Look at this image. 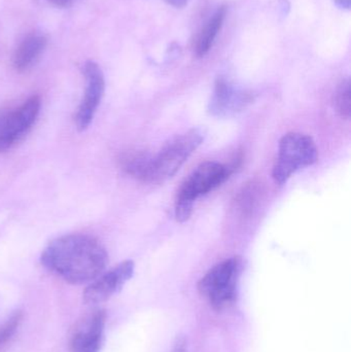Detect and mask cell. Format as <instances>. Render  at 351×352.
Segmentation results:
<instances>
[{
	"label": "cell",
	"instance_id": "obj_17",
	"mask_svg": "<svg viewBox=\"0 0 351 352\" xmlns=\"http://www.w3.org/2000/svg\"><path fill=\"white\" fill-rule=\"evenodd\" d=\"M334 3L342 10H350L351 0H333Z\"/></svg>",
	"mask_w": 351,
	"mask_h": 352
},
{
	"label": "cell",
	"instance_id": "obj_18",
	"mask_svg": "<svg viewBox=\"0 0 351 352\" xmlns=\"http://www.w3.org/2000/svg\"><path fill=\"white\" fill-rule=\"evenodd\" d=\"M172 352H187L185 340L181 339V340L177 341V345H175Z\"/></svg>",
	"mask_w": 351,
	"mask_h": 352
},
{
	"label": "cell",
	"instance_id": "obj_12",
	"mask_svg": "<svg viewBox=\"0 0 351 352\" xmlns=\"http://www.w3.org/2000/svg\"><path fill=\"white\" fill-rule=\"evenodd\" d=\"M226 14V6H220L200 31L195 45V53L198 57H204L210 53L220 29H222L223 24H224Z\"/></svg>",
	"mask_w": 351,
	"mask_h": 352
},
{
	"label": "cell",
	"instance_id": "obj_14",
	"mask_svg": "<svg viewBox=\"0 0 351 352\" xmlns=\"http://www.w3.org/2000/svg\"><path fill=\"white\" fill-rule=\"evenodd\" d=\"M21 322H22V314L21 311H16L0 326V349L8 344V341L12 338Z\"/></svg>",
	"mask_w": 351,
	"mask_h": 352
},
{
	"label": "cell",
	"instance_id": "obj_15",
	"mask_svg": "<svg viewBox=\"0 0 351 352\" xmlns=\"http://www.w3.org/2000/svg\"><path fill=\"white\" fill-rule=\"evenodd\" d=\"M49 3L53 6H57V8H68L71 6L76 0H47Z\"/></svg>",
	"mask_w": 351,
	"mask_h": 352
},
{
	"label": "cell",
	"instance_id": "obj_1",
	"mask_svg": "<svg viewBox=\"0 0 351 352\" xmlns=\"http://www.w3.org/2000/svg\"><path fill=\"white\" fill-rule=\"evenodd\" d=\"M41 264L71 285L92 283L102 274L109 256L92 236L71 234L52 241L41 254Z\"/></svg>",
	"mask_w": 351,
	"mask_h": 352
},
{
	"label": "cell",
	"instance_id": "obj_11",
	"mask_svg": "<svg viewBox=\"0 0 351 352\" xmlns=\"http://www.w3.org/2000/svg\"><path fill=\"white\" fill-rule=\"evenodd\" d=\"M47 38L41 33H31L27 35L14 51L12 65L19 72H25L32 68L41 59L45 51Z\"/></svg>",
	"mask_w": 351,
	"mask_h": 352
},
{
	"label": "cell",
	"instance_id": "obj_2",
	"mask_svg": "<svg viewBox=\"0 0 351 352\" xmlns=\"http://www.w3.org/2000/svg\"><path fill=\"white\" fill-rule=\"evenodd\" d=\"M232 170L218 162L202 163L181 184L175 201V217L179 223L189 221L193 213L194 203L198 198L222 186Z\"/></svg>",
	"mask_w": 351,
	"mask_h": 352
},
{
	"label": "cell",
	"instance_id": "obj_7",
	"mask_svg": "<svg viewBox=\"0 0 351 352\" xmlns=\"http://www.w3.org/2000/svg\"><path fill=\"white\" fill-rule=\"evenodd\" d=\"M82 74L86 78V91L76 116L78 131H84L92 123L105 90L104 74L96 62L87 61L82 67Z\"/></svg>",
	"mask_w": 351,
	"mask_h": 352
},
{
	"label": "cell",
	"instance_id": "obj_13",
	"mask_svg": "<svg viewBox=\"0 0 351 352\" xmlns=\"http://www.w3.org/2000/svg\"><path fill=\"white\" fill-rule=\"evenodd\" d=\"M334 107L344 119L348 120L351 113V97L350 80L340 82L334 94Z\"/></svg>",
	"mask_w": 351,
	"mask_h": 352
},
{
	"label": "cell",
	"instance_id": "obj_4",
	"mask_svg": "<svg viewBox=\"0 0 351 352\" xmlns=\"http://www.w3.org/2000/svg\"><path fill=\"white\" fill-rule=\"evenodd\" d=\"M241 271L242 261L238 256L218 263L198 283L200 295L207 300L214 309L229 307L236 300Z\"/></svg>",
	"mask_w": 351,
	"mask_h": 352
},
{
	"label": "cell",
	"instance_id": "obj_6",
	"mask_svg": "<svg viewBox=\"0 0 351 352\" xmlns=\"http://www.w3.org/2000/svg\"><path fill=\"white\" fill-rule=\"evenodd\" d=\"M134 269L135 265L133 261H124L109 272L99 275L84 289L82 294L84 303L87 305H97L111 299L132 278Z\"/></svg>",
	"mask_w": 351,
	"mask_h": 352
},
{
	"label": "cell",
	"instance_id": "obj_16",
	"mask_svg": "<svg viewBox=\"0 0 351 352\" xmlns=\"http://www.w3.org/2000/svg\"><path fill=\"white\" fill-rule=\"evenodd\" d=\"M169 6H174V8H181L187 6L189 0H165Z\"/></svg>",
	"mask_w": 351,
	"mask_h": 352
},
{
	"label": "cell",
	"instance_id": "obj_3",
	"mask_svg": "<svg viewBox=\"0 0 351 352\" xmlns=\"http://www.w3.org/2000/svg\"><path fill=\"white\" fill-rule=\"evenodd\" d=\"M203 140L204 132L199 128L173 136L158 154L152 155L146 182L161 184L172 177L201 146Z\"/></svg>",
	"mask_w": 351,
	"mask_h": 352
},
{
	"label": "cell",
	"instance_id": "obj_8",
	"mask_svg": "<svg viewBox=\"0 0 351 352\" xmlns=\"http://www.w3.org/2000/svg\"><path fill=\"white\" fill-rule=\"evenodd\" d=\"M39 96H32L16 111L8 113L0 129V152H5L27 133L41 109Z\"/></svg>",
	"mask_w": 351,
	"mask_h": 352
},
{
	"label": "cell",
	"instance_id": "obj_19",
	"mask_svg": "<svg viewBox=\"0 0 351 352\" xmlns=\"http://www.w3.org/2000/svg\"><path fill=\"white\" fill-rule=\"evenodd\" d=\"M8 113H1L0 111V129H1L2 123H3L4 119H5V116Z\"/></svg>",
	"mask_w": 351,
	"mask_h": 352
},
{
	"label": "cell",
	"instance_id": "obj_9",
	"mask_svg": "<svg viewBox=\"0 0 351 352\" xmlns=\"http://www.w3.org/2000/svg\"><path fill=\"white\" fill-rule=\"evenodd\" d=\"M253 100V93L237 88L230 80L220 76L214 84L208 109L214 117H230L245 111Z\"/></svg>",
	"mask_w": 351,
	"mask_h": 352
},
{
	"label": "cell",
	"instance_id": "obj_5",
	"mask_svg": "<svg viewBox=\"0 0 351 352\" xmlns=\"http://www.w3.org/2000/svg\"><path fill=\"white\" fill-rule=\"evenodd\" d=\"M319 160V150L309 135L297 132L286 134L280 140L278 157L272 171L276 184L282 186L301 169L313 166Z\"/></svg>",
	"mask_w": 351,
	"mask_h": 352
},
{
	"label": "cell",
	"instance_id": "obj_10",
	"mask_svg": "<svg viewBox=\"0 0 351 352\" xmlns=\"http://www.w3.org/2000/svg\"><path fill=\"white\" fill-rule=\"evenodd\" d=\"M106 314L95 309L76 322L70 335V352H98L102 344Z\"/></svg>",
	"mask_w": 351,
	"mask_h": 352
}]
</instances>
